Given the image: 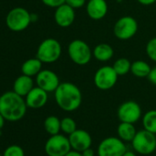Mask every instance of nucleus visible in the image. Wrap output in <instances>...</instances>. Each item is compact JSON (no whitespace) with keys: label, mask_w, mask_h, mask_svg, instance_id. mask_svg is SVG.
<instances>
[{"label":"nucleus","mask_w":156,"mask_h":156,"mask_svg":"<svg viewBox=\"0 0 156 156\" xmlns=\"http://www.w3.org/2000/svg\"><path fill=\"white\" fill-rule=\"evenodd\" d=\"M54 98L58 107L67 112L78 109L83 100L81 90L71 82L61 83L54 91Z\"/></svg>","instance_id":"nucleus-1"},{"label":"nucleus","mask_w":156,"mask_h":156,"mask_svg":"<svg viewBox=\"0 0 156 156\" xmlns=\"http://www.w3.org/2000/svg\"><path fill=\"white\" fill-rule=\"evenodd\" d=\"M26 100L14 91H9L0 97V113L9 121L21 119L27 111Z\"/></svg>","instance_id":"nucleus-2"},{"label":"nucleus","mask_w":156,"mask_h":156,"mask_svg":"<svg viewBox=\"0 0 156 156\" xmlns=\"http://www.w3.org/2000/svg\"><path fill=\"white\" fill-rule=\"evenodd\" d=\"M68 55L73 62L77 65H86L93 57V51L82 40H73L68 45Z\"/></svg>","instance_id":"nucleus-3"},{"label":"nucleus","mask_w":156,"mask_h":156,"mask_svg":"<svg viewBox=\"0 0 156 156\" xmlns=\"http://www.w3.org/2000/svg\"><path fill=\"white\" fill-rule=\"evenodd\" d=\"M61 55L62 45L53 38H48L41 41L37 50V58L43 63L55 62L59 60Z\"/></svg>","instance_id":"nucleus-4"},{"label":"nucleus","mask_w":156,"mask_h":156,"mask_svg":"<svg viewBox=\"0 0 156 156\" xmlns=\"http://www.w3.org/2000/svg\"><path fill=\"white\" fill-rule=\"evenodd\" d=\"M131 145L136 152L141 155H149L156 150V136L143 129L137 131L131 140Z\"/></svg>","instance_id":"nucleus-5"},{"label":"nucleus","mask_w":156,"mask_h":156,"mask_svg":"<svg viewBox=\"0 0 156 156\" xmlns=\"http://www.w3.org/2000/svg\"><path fill=\"white\" fill-rule=\"evenodd\" d=\"M8 28L15 32L25 30L31 23V14L23 8H15L11 9L7 18Z\"/></svg>","instance_id":"nucleus-6"},{"label":"nucleus","mask_w":156,"mask_h":156,"mask_svg":"<svg viewBox=\"0 0 156 156\" xmlns=\"http://www.w3.org/2000/svg\"><path fill=\"white\" fill-rule=\"evenodd\" d=\"M138 22L130 16H124L119 19L113 28L114 35L120 41H128L135 36L138 31Z\"/></svg>","instance_id":"nucleus-7"},{"label":"nucleus","mask_w":156,"mask_h":156,"mask_svg":"<svg viewBox=\"0 0 156 156\" xmlns=\"http://www.w3.org/2000/svg\"><path fill=\"white\" fill-rule=\"evenodd\" d=\"M44 150L48 156H65L72 150V147L69 138L58 133L48 139Z\"/></svg>","instance_id":"nucleus-8"},{"label":"nucleus","mask_w":156,"mask_h":156,"mask_svg":"<svg viewBox=\"0 0 156 156\" xmlns=\"http://www.w3.org/2000/svg\"><path fill=\"white\" fill-rule=\"evenodd\" d=\"M119 75L112 66L105 65L100 67L94 75L95 86L102 91L111 89L117 83Z\"/></svg>","instance_id":"nucleus-9"},{"label":"nucleus","mask_w":156,"mask_h":156,"mask_svg":"<svg viewBox=\"0 0 156 156\" xmlns=\"http://www.w3.org/2000/svg\"><path fill=\"white\" fill-rule=\"evenodd\" d=\"M126 151V144L119 137H107L98 147V156H122Z\"/></svg>","instance_id":"nucleus-10"},{"label":"nucleus","mask_w":156,"mask_h":156,"mask_svg":"<svg viewBox=\"0 0 156 156\" xmlns=\"http://www.w3.org/2000/svg\"><path fill=\"white\" fill-rule=\"evenodd\" d=\"M118 118L120 122L136 123L141 118L140 106L132 100L123 102L118 108Z\"/></svg>","instance_id":"nucleus-11"},{"label":"nucleus","mask_w":156,"mask_h":156,"mask_svg":"<svg viewBox=\"0 0 156 156\" xmlns=\"http://www.w3.org/2000/svg\"><path fill=\"white\" fill-rule=\"evenodd\" d=\"M36 83L37 87L48 93L54 92L61 84L58 75L51 70H41L36 75Z\"/></svg>","instance_id":"nucleus-12"},{"label":"nucleus","mask_w":156,"mask_h":156,"mask_svg":"<svg viewBox=\"0 0 156 156\" xmlns=\"http://www.w3.org/2000/svg\"><path fill=\"white\" fill-rule=\"evenodd\" d=\"M68 138L72 150L83 151L92 145V137L85 129H75Z\"/></svg>","instance_id":"nucleus-13"},{"label":"nucleus","mask_w":156,"mask_h":156,"mask_svg":"<svg viewBox=\"0 0 156 156\" xmlns=\"http://www.w3.org/2000/svg\"><path fill=\"white\" fill-rule=\"evenodd\" d=\"M75 9L64 3L55 9L54 20L55 23L61 28L70 27L75 20Z\"/></svg>","instance_id":"nucleus-14"},{"label":"nucleus","mask_w":156,"mask_h":156,"mask_svg":"<svg viewBox=\"0 0 156 156\" xmlns=\"http://www.w3.org/2000/svg\"><path fill=\"white\" fill-rule=\"evenodd\" d=\"M86 10L91 20H100L106 17L108 6L106 0H88Z\"/></svg>","instance_id":"nucleus-15"},{"label":"nucleus","mask_w":156,"mask_h":156,"mask_svg":"<svg viewBox=\"0 0 156 156\" xmlns=\"http://www.w3.org/2000/svg\"><path fill=\"white\" fill-rule=\"evenodd\" d=\"M26 104L30 108H41L44 107L48 101V92L39 87H33L26 96Z\"/></svg>","instance_id":"nucleus-16"},{"label":"nucleus","mask_w":156,"mask_h":156,"mask_svg":"<svg viewBox=\"0 0 156 156\" xmlns=\"http://www.w3.org/2000/svg\"><path fill=\"white\" fill-rule=\"evenodd\" d=\"M33 87L34 82L32 77L28 76L26 74H22L15 80L13 85V91L21 97H26Z\"/></svg>","instance_id":"nucleus-17"},{"label":"nucleus","mask_w":156,"mask_h":156,"mask_svg":"<svg viewBox=\"0 0 156 156\" xmlns=\"http://www.w3.org/2000/svg\"><path fill=\"white\" fill-rule=\"evenodd\" d=\"M93 56L99 62H108L114 56V50L108 43H99L94 48Z\"/></svg>","instance_id":"nucleus-18"},{"label":"nucleus","mask_w":156,"mask_h":156,"mask_svg":"<svg viewBox=\"0 0 156 156\" xmlns=\"http://www.w3.org/2000/svg\"><path fill=\"white\" fill-rule=\"evenodd\" d=\"M42 63L43 62L37 57L29 59L23 62L21 66V72L23 74H26L28 76H36L41 71Z\"/></svg>","instance_id":"nucleus-19"},{"label":"nucleus","mask_w":156,"mask_h":156,"mask_svg":"<svg viewBox=\"0 0 156 156\" xmlns=\"http://www.w3.org/2000/svg\"><path fill=\"white\" fill-rule=\"evenodd\" d=\"M118 136L123 141H130L135 137L137 130L134 127V124L128 122H120L117 129Z\"/></svg>","instance_id":"nucleus-20"},{"label":"nucleus","mask_w":156,"mask_h":156,"mask_svg":"<svg viewBox=\"0 0 156 156\" xmlns=\"http://www.w3.org/2000/svg\"><path fill=\"white\" fill-rule=\"evenodd\" d=\"M151 70V68L150 64L148 62H146L145 61H141V60L133 62L131 63V67H130V72L132 73V74L139 78L148 77Z\"/></svg>","instance_id":"nucleus-21"},{"label":"nucleus","mask_w":156,"mask_h":156,"mask_svg":"<svg viewBox=\"0 0 156 156\" xmlns=\"http://www.w3.org/2000/svg\"><path fill=\"white\" fill-rule=\"evenodd\" d=\"M143 129L156 134V110L151 109L147 111L142 116Z\"/></svg>","instance_id":"nucleus-22"},{"label":"nucleus","mask_w":156,"mask_h":156,"mask_svg":"<svg viewBox=\"0 0 156 156\" xmlns=\"http://www.w3.org/2000/svg\"><path fill=\"white\" fill-rule=\"evenodd\" d=\"M44 129L51 136L58 134L61 130V120L56 116H49L44 120Z\"/></svg>","instance_id":"nucleus-23"},{"label":"nucleus","mask_w":156,"mask_h":156,"mask_svg":"<svg viewBox=\"0 0 156 156\" xmlns=\"http://www.w3.org/2000/svg\"><path fill=\"white\" fill-rule=\"evenodd\" d=\"M112 67L119 76H123L130 72L131 62L127 58H119L115 61Z\"/></svg>","instance_id":"nucleus-24"},{"label":"nucleus","mask_w":156,"mask_h":156,"mask_svg":"<svg viewBox=\"0 0 156 156\" xmlns=\"http://www.w3.org/2000/svg\"><path fill=\"white\" fill-rule=\"evenodd\" d=\"M75 129H77V128H76V122L72 118L66 117V118H63L61 120V130L63 133L70 135Z\"/></svg>","instance_id":"nucleus-25"},{"label":"nucleus","mask_w":156,"mask_h":156,"mask_svg":"<svg viewBox=\"0 0 156 156\" xmlns=\"http://www.w3.org/2000/svg\"><path fill=\"white\" fill-rule=\"evenodd\" d=\"M146 54L153 62H156V37L151 39L146 44Z\"/></svg>","instance_id":"nucleus-26"},{"label":"nucleus","mask_w":156,"mask_h":156,"mask_svg":"<svg viewBox=\"0 0 156 156\" xmlns=\"http://www.w3.org/2000/svg\"><path fill=\"white\" fill-rule=\"evenodd\" d=\"M3 156H25V153L20 146L11 145L6 149Z\"/></svg>","instance_id":"nucleus-27"},{"label":"nucleus","mask_w":156,"mask_h":156,"mask_svg":"<svg viewBox=\"0 0 156 156\" xmlns=\"http://www.w3.org/2000/svg\"><path fill=\"white\" fill-rule=\"evenodd\" d=\"M65 3L73 9H77L84 7L87 3V0H65Z\"/></svg>","instance_id":"nucleus-28"},{"label":"nucleus","mask_w":156,"mask_h":156,"mask_svg":"<svg viewBox=\"0 0 156 156\" xmlns=\"http://www.w3.org/2000/svg\"><path fill=\"white\" fill-rule=\"evenodd\" d=\"M42 3L50 8H58L59 6L65 3V0H41Z\"/></svg>","instance_id":"nucleus-29"},{"label":"nucleus","mask_w":156,"mask_h":156,"mask_svg":"<svg viewBox=\"0 0 156 156\" xmlns=\"http://www.w3.org/2000/svg\"><path fill=\"white\" fill-rule=\"evenodd\" d=\"M148 79L152 85L156 86V66L151 68V70L148 75Z\"/></svg>","instance_id":"nucleus-30"},{"label":"nucleus","mask_w":156,"mask_h":156,"mask_svg":"<svg viewBox=\"0 0 156 156\" xmlns=\"http://www.w3.org/2000/svg\"><path fill=\"white\" fill-rule=\"evenodd\" d=\"M138 3L143 6H151L152 4L156 3V0H137Z\"/></svg>","instance_id":"nucleus-31"},{"label":"nucleus","mask_w":156,"mask_h":156,"mask_svg":"<svg viewBox=\"0 0 156 156\" xmlns=\"http://www.w3.org/2000/svg\"><path fill=\"white\" fill-rule=\"evenodd\" d=\"M82 153H83L84 156H95V151L91 147L86 149L85 151H83Z\"/></svg>","instance_id":"nucleus-32"},{"label":"nucleus","mask_w":156,"mask_h":156,"mask_svg":"<svg viewBox=\"0 0 156 156\" xmlns=\"http://www.w3.org/2000/svg\"><path fill=\"white\" fill-rule=\"evenodd\" d=\"M65 156H84L82 151H78L75 150H71Z\"/></svg>","instance_id":"nucleus-33"},{"label":"nucleus","mask_w":156,"mask_h":156,"mask_svg":"<svg viewBox=\"0 0 156 156\" xmlns=\"http://www.w3.org/2000/svg\"><path fill=\"white\" fill-rule=\"evenodd\" d=\"M5 118L2 116V114L0 113V130H1V129L4 127V124H5Z\"/></svg>","instance_id":"nucleus-34"},{"label":"nucleus","mask_w":156,"mask_h":156,"mask_svg":"<svg viewBox=\"0 0 156 156\" xmlns=\"http://www.w3.org/2000/svg\"><path fill=\"white\" fill-rule=\"evenodd\" d=\"M122 156H137V155H136L135 152H133V151H127Z\"/></svg>","instance_id":"nucleus-35"},{"label":"nucleus","mask_w":156,"mask_h":156,"mask_svg":"<svg viewBox=\"0 0 156 156\" xmlns=\"http://www.w3.org/2000/svg\"><path fill=\"white\" fill-rule=\"evenodd\" d=\"M38 19V16L36 14H31V22L32 21H36Z\"/></svg>","instance_id":"nucleus-36"},{"label":"nucleus","mask_w":156,"mask_h":156,"mask_svg":"<svg viewBox=\"0 0 156 156\" xmlns=\"http://www.w3.org/2000/svg\"><path fill=\"white\" fill-rule=\"evenodd\" d=\"M116 1H118V2H121V1H123V0H116Z\"/></svg>","instance_id":"nucleus-37"},{"label":"nucleus","mask_w":156,"mask_h":156,"mask_svg":"<svg viewBox=\"0 0 156 156\" xmlns=\"http://www.w3.org/2000/svg\"><path fill=\"white\" fill-rule=\"evenodd\" d=\"M0 156H3V155H1V154H0Z\"/></svg>","instance_id":"nucleus-38"},{"label":"nucleus","mask_w":156,"mask_h":156,"mask_svg":"<svg viewBox=\"0 0 156 156\" xmlns=\"http://www.w3.org/2000/svg\"><path fill=\"white\" fill-rule=\"evenodd\" d=\"M155 4H156V3H155Z\"/></svg>","instance_id":"nucleus-39"}]
</instances>
